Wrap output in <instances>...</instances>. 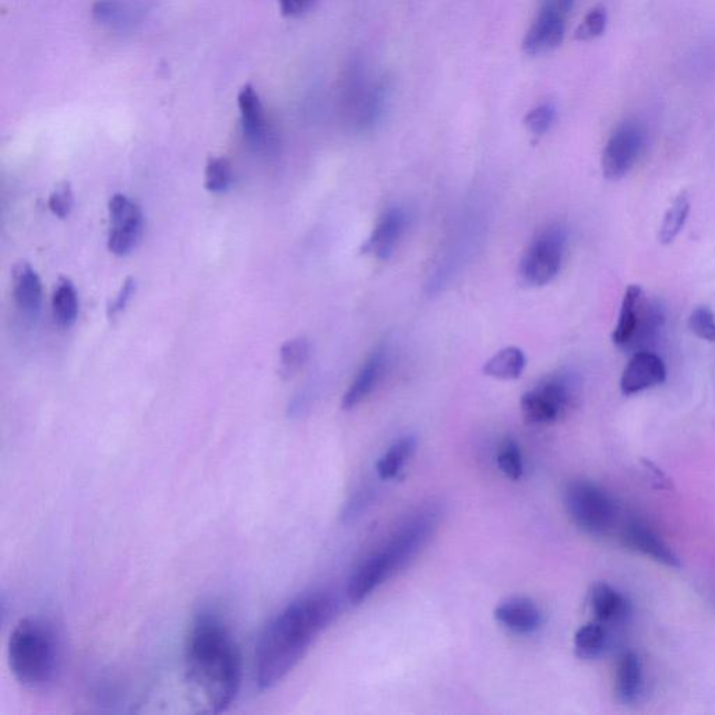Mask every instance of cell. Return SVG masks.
Here are the masks:
<instances>
[{"label":"cell","mask_w":715,"mask_h":715,"mask_svg":"<svg viewBox=\"0 0 715 715\" xmlns=\"http://www.w3.org/2000/svg\"><path fill=\"white\" fill-rule=\"evenodd\" d=\"M185 676L195 702L206 713H221L237 699L242 658L230 630L203 612L190 626L185 644Z\"/></svg>","instance_id":"cell-1"},{"label":"cell","mask_w":715,"mask_h":715,"mask_svg":"<svg viewBox=\"0 0 715 715\" xmlns=\"http://www.w3.org/2000/svg\"><path fill=\"white\" fill-rule=\"evenodd\" d=\"M338 602L329 593H311L292 601L264 628L256 647V682L267 690L290 674L316 636L333 622Z\"/></svg>","instance_id":"cell-2"},{"label":"cell","mask_w":715,"mask_h":715,"mask_svg":"<svg viewBox=\"0 0 715 715\" xmlns=\"http://www.w3.org/2000/svg\"><path fill=\"white\" fill-rule=\"evenodd\" d=\"M7 662L14 679L24 688H47L55 681L61 662L55 630L40 619H21L7 641Z\"/></svg>","instance_id":"cell-3"},{"label":"cell","mask_w":715,"mask_h":715,"mask_svg":"<svg viewBox=\"0 0 715 715\" xmlns=\"http://www.w3.org/2000/svg\"><path fill=\"white\" fill-rule=\"evenodd\" d=\"M583 383L572 371L552 373L521 398V411L530 424H554L579 407Z\"/></svg>","instance_id":"cell-4"},{"label":"cell","mask_w":715,"mask_h":715,"mask_svg":"<svg viewBox=\"0 0 715 715\" xmlns=\"http://www.w3.org/2000/svg\"><path fill=\"white\" fill-rule=\"evenodd\" d=\"M567 513L584 533L602 537L615 526L618 510L614 500L600 486L574 481L565 491Z\"/></svg>","instance_id":"cell-5"},{"label":"cell","mask_w":715,"mask_h":715,"mask_svg":"<svg viewBox=\"0 0 715 715\" xmlns=\"http://www.w3.org/2000/svg\"><path fill=\"white\" fill-rule=\"evenodd\" d=\"M440 514L442 512L436 506L419 510L397 531L392 540L387 542L386 547L378 552L390 577L407 566L428 544L438 528Z\"/></svg>","instance_id":"cell-6"},{"label":"cell","mask_w":715,"mask_h":715,"mask_svg":"<svg viewBox=\"0 0 715 715\" xmlns=\"http://www.w3.org/2000/svg\"><path fill=\"white\" fill-rule=\"evenodd\" d=\"M565 248L566 232L559 225L538 232L521 257V278L534 287L551 283L562 267Z\"/></svg>","instance_id":"cell-7"},{"label":"cell","mask_w":715,"mask_h":715,"mask_svg":"<svg viewBox=\"0 0 715 715\" xmlns=\"http://www.w3.org/2000/svg\"><path fill=\"white\" fill-rule=\"evenodd\" d=\"M108 249L116 256H126L136 248L143 235V213L135 202L122 193H116L109 200Z\"/></svg>","instance_id":"cell-8"},{"label":"cell","mask_w":715,"mask_h":715,"mask_svg":"<svg viewBox=\"0 0 715 715\" xmlns=\"http://www.w3.org/2000/svg\"><path fill=\"white\" fill-rule=\"evenodd\" d=\"M644 146L643 130L635 123H625L609 137L602 154V172L608 181H619L635 167Z\"/></svg>","instance_id":"cell-9"},{"label":"cell","mask_w":715,"mask_h":715,"mask_svg":"<svg viewBox=\"0 0 715 715\" xmlns=\"http://www.w3.org/2000/svg\"><path fill=\"white\" fill-rule=\"evenodd\" d=\"M651 322L646 294L639 285H630L623 297L621 313L616 324L612 341L618 347L626 348L636 343V338L647 334Z\"/></svg>","instance_id":"cell-10"},{"label":"cell","mask_w":715,"mask_h":715,"mask_svg":"<svg viewBox=\"0 0 715 715\" xmlns=\"http://www.w3.org/2000/svg\"><path fill=\"white\" fill-rule=\"evenodd\" d=\"M563 37H565L563 14L549 3L541 10L533 26L527 31L523 41V51L530 56L554 51L562 44Z\"/></svg>","instance_id":"cell-11"},{"label":"cell","mask_w":715,"mask_h":715,"mask_svg":"<svg viewBox=\"0 0 715 715\" xmlns=\"http://www.w3.org/2000/svg\"><path fill=\"white\" fill-rule=\"evenodd\" d=\"M667 380V368L658 355L637 352L623 371L621 390L625 396L660 386Z\"/></svg>","instance_id":"cell-12"},{"label":"cell","mask_w":715,"mask_h":715,"mask_svg":"<svg viewBox=\"0 0 715 715\" xmlns=\"http://www.w3.org/2000/svg\"><path fill=\"white\" fill-rule=\"evenodd\" d=\"M407 224V213L401 207H392L385 211L379 218L371 238L366 241L364 252L371 253L380 260L389 259L396 250L398 242L403 238Z\"/></svg>","instance_id":"cell-13"},{"label":"cell","mask_w":715,"mask_h":715,"mask_svg":"<svg viewBox=\"0 0 715 715\" xmlns=\"http://www.w3.org/2000/svg\"><path fill=\"white\" fill-rule=\"evenodd\" d=\"M387 366V351L385 348H380L373 352L371 357L366 359L362 368L359 369L354 382L348 387L347 393L343 398L344 410H352L357 407L362 401L371 396L373 390L379 385L383 373Z\"/></svg>","instance_id":"cell-14"},{"label":"cell","mask_w":715,"mask_h":715,"mask_svg":"<svg viewBox=\"0 0 715 715\" xmlns=\"http://www.w3.org/2000/svg\"><path fill=\"white\" fill-rule=\"evenodd\" d=\"M13 297L17 308L27 318L35 319L40 315L42 284L37 271L27 262H20L14 266Z\"/></svg>","instance_id":"cell-15"},{"label":"cell","mask_w":715,"mask_h":715,"mask_svg":"<svg viewBox=\"0 0 715 715\" xmlns=\"http://www.w3.org/2000/svg\"><path fill=\"white\" fill-rule=\"evenodd\" d=\"M495 619L514 633L528 635L540 628L541 612L528 598H510L495 609Z\"/></svg>","instance_id":"cell-16"},{"label":"cell","mask_w":715,"mask_h":715,"mask_svg":"<svg viewBox=\"0 0 715 715\" xmlns=\"http://www.w3.org/2000/svg\"><path fill=\"white\" fill-rule=\"evenodd\" d=\"M644 693L643 664L635 651H625L616 664L615 695L623 704L639 702Z\"/></svg>","instance_id":"cell-17"},{"label":"cell","mask_w":715,"mask_h":715,"mask_svg":"<svg viewBox=\"0 0 715 715\" xmlns=\"http://www.w3.org/2000/svg\"><path fill=\"white\" fill-rule=\"evenodd\" d=\"M626 544L630 548L636 549L641 554L650 556L657 562L664 563L669 567H681V560L664 541L654 533L651 528L641 523H632L625 528L623 534Z\"/></svg>","instance_id":"cell-18"},{"label":"cell","mask_w":715,"mask_h":715,"mask_svg":"<svg viewBox=\"0 0 715 715\" xmlns=\"http://www.w3.org/2000/svg\"><path fill=\"white\" fill-rule=\"evenodd\" d=\"M590 605L595 621L604 626L621 623L630 614V604L625 595L607 583L595 584L591 590Z\"/></svg>","instance_id":"cell-19"},{"label":"cell","mask_w":715,"mask_h":715,"mask_svg":"<svg viewBox=\"0 0 715 715\" xmlns=\"http://www.w3.org/2000/svg\"><path fill=\"white\" fill-rule=\"evenodd\" d=\"M390 579L382 560L372 555L352 574L347 586V597L351 604H361L383 583Z\"/></svg>","instance_id":"cell-20"},{"label":"cell","mask_w":715,"mask_h":715,"mask_svg":"<svg viewBox=\"0 0 715 715\" xmlns=\"http://www.w3.org/2000/svg\"><path fill=\"white\" fill-rule=\"evenodd\" d=\"M238 107L241 111L242 128L249 142L260 144L266 137V115L259 93L252 84H245L238 94Z\"/></svg>","instance_id":"cell-21"},{"label":"cell","mask_w":715,"mask_h":715,"mask_svg":"<svg viewBox=\"0 0 715 715\" xmlns=\"http://www.w3.org/2000/svg\"><path fill=\"white\" fill-rule=\"evenodd\" d=\"M527 359L523 350L517 347L503 348L489 361H486L484 373L493 379L514 380L523 375Z\"/></svg>","instance_id":"cell-22"},{"label":"cell","mask_w":715,"mask_h":715,"mask_svg":"<svg viewBox=\"0 0 715 715\" xmlns=\"http://www.w3.org/2000/svg\"><path fill=\"white\" fill-rule=\"evenodd\" d=\"M52 313L55 322L62 329H69L75 324L79 313V299L75 285L68 278H61L52 295Z\"/></svg>","instance_id":"cell-23"},{"label":"cell","mask_w":715,"mask_h":715,"mask_svg":"<svg viewBox=\"0 0 715 715\" xmlns=\"http://www.w3.org/2000/svg\"><path fill=\"white\" fill-rule=\"evenodd\" d=\"M415 447H417V439L414 436H404L396 440L376 464L379 477L385 481L398 477L415 452Z\"/></svg>","instance_id":"cell-24"},{"label":"cell","mask_w":715,"mask_h":715,"mask_svg":"<svg viewBox=\"0 0 715 715\" xmlns=\"http://www.w3.org/2000/svg\"><path fill=\"white\" fill-rule=\"evenodd\" d=\"M607 629L600 622H591L581 626L574 636V651L581 660H595L607 648Z\"/></svg>","instance_id":"cell-25"},{"label":"cell","mask_w":715,"mask_h":715,"mask_svg":"<svg viewBox=\"0 0 715 715\" xmlns=\"http://www.w3.org/2000/svg\"><path fill=\"white\" fill-rule=\"evenodd\" d=\"M139 13L135 5L125 0H98L93 7L94 19L105 26H129Z\"/></svg>","instance_id":"cell-26"},{"label":"cell","mask_w":715,"mask_h":715,"mask_svg":"<svg viewBox=\"0 0 715 715\" xmlns=\"http://www.w3.org/2000/svg\"><path fill=\"white\" fill-rule=\"evenodd\" d=\"M689 213L690 200L688 193L681 192L675 197L671 207L665 213L664 220H662L660 234H658V239H660L662 245H671L676 237L681 234Z\"/></svg>","instance_id":"cell-27"},{"label":"cell","mask_w":715,"mask_h":715,"mask_svg":"<svg viewBox=\"0 0 715 715\" xmlns=\"http://www.w3.org/2000/svg\"><path fill=\"white\" fill-rule=\"evenodd\" d=\"M311 355V345L306 338H294L287 341L280 351V373L284 378H292L297 375Z\"/></svg>","instance_id":"cell-28"},{"label":"cell","mask_w":715,"mask_h":715,"mask_svg":"<svg viewBox=\"0 0 715 715\" xmlns=\"http://www.w3.org/2000/svg\"><path fill=\"white\" fill-rule=\"evenodd\" d=\"M204 186L211 193H225L231 188L232 167L227 158H210L204 172Z\"/></svg>","instance_id":"cell-29"},{"label":"cell","mask_w":715,"mask_h":715,"mask_svg":"<svg viewBox=\"0 0 715 715\" xmlns=\"http://www.w3.org/2000/svg\"><path fill=\"white\" fill-rule=\"evenodd\" d=\"M498 466L499 470L506 475L507 478L517 481L523 477L524 461L521 456L519 445L513 439H505L498 450Z\"/></svg>","instance_id":"cell-30"},{"label":"cell","mask_w":715,"mask_h":715,"mask_svg":"<svg viewBox=\"0 0 715 715\" xmlns=\"http://www.w3.org/2000/svg\"><path fill=\"white\" fill-rule=\"evenodd\" d=\"M608 16L604 7H595L590 13L584 17L580 26L577 27L574 38L577 41H593L595 38L601 37L607 28Z\"/></svg>","instance_id":"cell-31"},{"label":"cell","mask_w":715,"mask_h":715,"mask_svg":"<svg viewBox=\"0 0 715 715\" xmlns=\"http://www.w3.org/2000/svg\"><path fill=\"white\" fill-rule=\"evenodd\" d=\"M556 118V109L554 105L544 104L528 112L524 118V126L528 132L535 136H542L551 129Z\"/></svg>","instance_id":"cell-32"},{"label":"cell","mask_w":715,"mask_h":715,"mask_svg":"<svg viewBox=\"0 0 715 715\" xmlns=\"http://www.w3.org/2000/svg\"><path fill=\"white\" fill-rule=\"evenodd\" d=\"M689 329L702 340L715 343V316L707 306H699L689 316Z\"/></svg>","instance_id":"cell-33"},{"label":"cell","mask_w":715,"mask_h":715,"mask_svg":"<svg viewBox=\"0 0 715 715\" xmlns=\"http://www.w3.org/2000/svg\"><path fill=\"white\" fill-rule=\"evenodd\" d=\"M48 206L56 217L66 218L69 216L75 206V196H73V190L69 183H63L52 192V195L49 196Z\"/></svg>","instance_id":"cell-34"},{"label":"cell","mask_w":715,"mask_h":715,"mask_svg":"<svg viewBox=\"0 0 715 715\" xmlns=\"http://www.w3.org/2000/svg\"><path fill=\"white\" fill-rule=\"evenodd\" d=\"M135 290L136 281L133 280V278H128V280L123 283L121 291H119L118 297H116L115 301L112 302L111 305H109V318H115V316H118L119 313H121L123 309L128 306L130 299H132V295L135 294Z\"/></svg>","instance_id":"cell-35"},{"label":"cell","mask_w":715,"mask_h":715,"mask_svg":"<svg viewBox=\"0 0 715 715\" xmlns=\"http://www.w3.org/2000/svg\"><path fill=\"white\" fill-rule=\"evenodd\" d=\"M316 0H278L281 13L287 17H299L308 12Z\"/></svg>","instance_id":"cell-36"},{"label":"cell","mask_w":715,"mask_h":715,"mask_svg":"<svg viewBox=\"0 0 715 715\" xmlns=\"http://www.w3.org/2000/svg\"><path fill=\"white\" fill-rule=\"evenodd\" d=\"M369 502H371V496H369V492L358 493V495L355 496V498L352 499L351 502H348L347 506H345L343 513L344 520H354L355 517H358L359 514L364 512L365 507L366 505H368Z\"/></svg>","instance_id":"cell-37"},{"label":"cell","mask_w":715,"mask_h":715,"mask_svg":"<svg viewBox=\"0 0 715 715\" xmlns=\"http://www.w3.org/2000/svg\"><path fill=\"white\" fill-rule=\"evenodd\" d=\"M576 0H555V3H551L560 14L569 13L572 10Z\"/></svg>","instance_id":"cell-38"}]
</instances>
